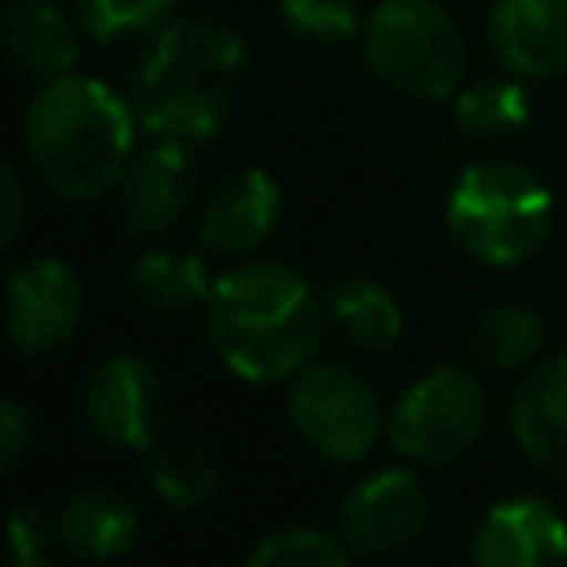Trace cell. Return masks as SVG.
<instances>
[{
	"instance_id": "52a82bcc",
	"label": "cell",
	"mask_w": 567,
	"mask_h": 567,
	"mask_svg": "<svg viewBox=\"0 0 567 567\" xmlns=\"http://www.w3.org/2000/svg\"><path fill=\"white\" fill-rule=\"evenodd\" d=\"M487 425V390L461 363L421 372L390 408L385 439L408 465H452L474 452Z\"/></svg>"
},
{
	"instance_id": "d4e9b609",
	"label": "cell",
	"mask_w": 567,
	"mask_h": 567,
	"mask_svg": "<svg viewBox=\"0 0 567 567\" xmlns=\"http://www.w3.org/2000/svg\"><path fill=\"white\" fill-rule=\"evenodd\" d=\"M292 35L310 44H346L363 31L359 0H275Z\"/></svg>"
},
{
	"instance_id": "7a4b0ae2",
	"label": "cell",
	"mask_w": 567,
	"mask_h": 567,
	"mask_svg": "<svg viewBox=\"0 0 567 567\" xmlns=\"http://www.w3.org/2000/svg\"><path fill=\"white\" fill-rule=\"evenodd\" d=\"M204 328L208 346L239 381L279 385L319 354L328 332L323 292L288 261L244 257L213 279Z\"/></svg>"
},
{
	"instance_id": "8992f818",
	"label": "cell",
	"mask_w": 567,
	"mask_h": 567,
	"mask_svg": "<svg viewBox=\"0 0 567 567\" xmlns=\"http://www.w3.org/2000/svg\"><path fill=\"white\" fill-rule=\"evenodd\" d=\"M385 421L381 394L354 363L315 359L288 381V425L319 461H363L385 434Z\"/></svg>"
},
{
	"instance_id": "8fae6325",
	"label": "cell",
	"mask_w": 567,
	"mask_h": 567,
	"mask_svg": "<svg viewBox=\"0 0 567 567\" xmlns=\"http://www.w3.org/2000/svg\"><path fill=\"white\" fill-rule=\"evenodd\" d=\"M115 195H120V217L137 239L168 235L199 195L195 146L146 137V146H137V155L128 159Z\"/></svg>"
},
{
	"instance_id": "2e32d148",
	"label": "cell",
	"mask_w": 567,
	"mask_h": 567,
	"mask_svg": "<svg viewBox=\"0 0 567 567\" xmlns=\"http://www.w3.org/2000/svg\"><path fill=\"white\" fill-rule=\"evenodd\" d=\"M142 536V509L111 483L75 487L53 509V540L80 563H111L124 558Z\"/></svg>"
},
{
	"instance_id": "5b68a950",
	"label": "cell",
	"mask_w": 567,
	"mask_h": 567,
	"mask_svg": "<svg viewBox=\"0 0 567 567\" xmlns=\"http://www.w3.org/2000/svg\"><path fill=\"white\" fill-rule=\"evenodd\" d=\"M363 66L412 102H452L465 84V35L443 0H377L359 31Z\"/></svg>"
},
{
	"instance_id": "83f0119b",
	"label": "cell",
	"mask_w": 567,
	"mask_h": 567,
	"mask_svg": "<svg viewBox=\"0 0 567 567\" xmlns=\"http://www.w3.org/2000/svg\"><path fill=\"white\" fill-rule=\"evenodd\" d=\"M22 221H27V182H22L18 159H4L0 164V244L4 248L18 244Z\"/></svg>"
},
{
	"instance_id": "4fadbf2b",
	"label": "cell",
	"mask_w": 567,
	"mask_h": 567,
	"mask_svg": "<svg viewBox=\"0 0 567 567\" xmlns=\"http://www.w3.org/2000/svg\"><path fill=\"white\" fill-rule=\"evenodd\" d=\"M470 567H567V518L540 496L496 501L470 532Z\"/></svg>"
},
{
	"instance_id": "603a6c76",
	"label": "cell",
	"mask_w": 567,
	"mask_h": 567,
	"mask_svg": "<svg viewBox=\"0 0 567 567\" xmlns=\"http://www.w3.org/2000/svg\"><path fill=\"white\" fill-rule=\"evenodd\" d=\"M177 4L182 0H71L84 35L97 44L146 40L168 18H177Z\"/></svg>"
},
{
	"instance_id": "f1b7e54d",
	"label": "cell",
	"mask_w": 567,
	"mask_h": 567,
	"mask_svg": "<svg viewBox=\"0 0 567 567\" xmlns=\"http://www.w3.org/2000/svg\"><path fill=\"white\" fill-rule=\"evenodd\" d=\"M13 567H53V563H44V558H35V563H13Z\"/></svg>"
},
{
	"instance_id": "9a60e30c",
	"label": "cell",
	"mask_w": 567,
	"mask_h": 567,
	"mask_svg": "<svg viewBox=\"0 0 567 567\" xmlns=\"http://www.w3.org/2000/svg\"><path fill=\"white\" fill-rule=\"evenodd\" d=\"M509 430L532 470L567 483V350L545 354L523 372L509 399Z\"/></svg>"
},
{
	"instance_id": "9c48e42d",
	"label": "cell",
	"mask_w": 567,
	"mask_h": 567,
	"mask_svg": "<svg viewBox=\"0 0 567 567\" xmlns=\"http://www.w3.org/2000/svg\"><path fill=\"white\" fill-rule=\"evenodd\" d=\"M425 523H430V496L425 483L416 478V465H381L363 474L337 509L341 540L350 545V554L363 558H390L412 549Z\"/></svg>"
},
{
	"instance_id": "30bf717a",
	"label": "cell",
	"mask_w": 567,
	"mask_h": 567,
	"mask_svg": "<svg viewBox=\"0 0 567 567\" xmlns=\"http://www.w3.org/2000/svg\"><path fill=\"white\" fill-rule=\"evenodd\" d=\"M84 315V288L71 261L53 252H35L9 275V341L22 354H49L66 346Z\"/></svg>"
},
{
	"instance_id": "e0dca14e",
	"label": "cell",
	"mask_w": 567,
	"mask_h": 567,
	"mask_svg": "<svg viewBox=\"0 0 567 567\" xmlns=\"http://www.w3.org/2000/svg\"><path fill=\"white\" fill-rule=\"evenodd\" d=\"M84 40L89 35L75 9H62L58 0H4L0 4V49L18 71L35 80L75 71Z\"/></svg>"
},
{
	"instance_id": "44dd1931",
	"label": "cell",
	"mask_w": 567,
	"mask_h": 567,
	"mask_svg": "<svg viewBox=\"0 0 567 567\" xmlns=\"http://www.w3.org/2000/svg\"><path fill=\"white\" fill-rule=\"evenodd\" d=\"M545 341V323L532 306L523 301H496L487 310H478V319L470 323L465 350L478 368L487 372H514V368H532Z\"/></svg>"
},
{
	"instance_id": "4316f807",
	"label": "cell",
	"mask_w": 567,
	"mask_h": 567,
	"mask_svg": "<svg viewBox=\"0 0 567 567\" xmlns=\"http://www.w3.org/2000/svg\"><path fill=\"white\" fill-rule=\"evenodd\" d=\"M31 443H35V421H31V412H27L18 399H4V408H0V470L13 474V470L27 461Z\"/></svg>"
},
{
	"instance_id": "484cf974",
	"label": "cell",
	"mask_w": 567,
	"mask_h": 567,
	"mask_svg": "<svg viewBox=\"0 0 567 567\" xmlns=\"http://www.w3.org/2000/svg\"><path fill=\"white\" fill-rule=\"evenodd\" d=\"M58 545L53 540V514L40 509V505H18L13 518H9V549H13V563H35L44 558V549Z\"/></svg>"
},
{
	"instance_id": "5bb4252c",
	"label": "cell",
	"mask_w": 567,
	"mask_h": 567,
	"mask_svg": "<svg viewBox=\"0 0 567 567\" xmlns=\"http://www.w3.org/2000/svg\"><path fill=\"white\" fill-rule=\"evenodd\" d=\"M487 49L527 84L558 80L567 71V0H492Z\"/></svg>"
},
{
	"instance_id": "d6986e66",
	"label": "cell",
	"mask_w": 567,
	"mask_h": 567,
	"mask_svg": "<svg viewBox=\"0 0 567 567\" xmlns=\"http://www.w3.org/2000/svg\"><path fill=\"white\" fill-rule=\"evenodd\" d=\"M146 487L159 505L190 514L217 501L221 492V465L217 456L195 439H159L146 447Z\"/></svg>"
},
{
	"instance_id": "ba28073f",
	"label": "cell",
	"mask_w": 567,
	"mask_h": 567,
	"mask_svg": "<svg viewBox=\"0 0 567 567\" xmlns=\"http://www.w3.org/2000/svg\"><path fill=\"white\" fill-rule=\"evenodd\" d=\"M80 408H84V425L97 443H106L115 452H146L159 443L168 394H164V381L151 359H142L133 350H115V354L97 359L93 372L84 377Z\"/></svg>"
},
{
	"instance_id": "6da1fadb",
	"label": "cell",
	"mask_w": 567,
	"mask_h": 567,
	"mask_svg": "<svg viewBox=\"0 0 567 567\" xmlns=\"http://www.w3.org/2000/svg\"><path fill=\"white\" fill-rule=\"evenodd\" d=\"M248 75V40L217 13H177L128 66V102L146 137L204 146L221 133Z\"/></svg>"
},
{
	"instance_id": "ffe728a7",
	"label": "cell",
	"mask_w": 567,
	"mask_h": 567,
	"mask_svg": "<svg viewBox=\"0 0 567 567\" xmlns=\"http://www.w3.org/2000/svg\"><path fill=\"white\" fill-rule=\"evenodd\" d=\"M128 288L155 315H186V310H204L208 306L213 279H208V266H204L199 252L146 248L128 266Z\"/></svg>"
},
{
	"instance_id": "ac0fdd59",
	"label": "cell",
	"mask_w": 567,
	"mask_h": 567,
	"mask_svg": "<svg viewBox=\"0 0 567 567\" xmlns=\"http://www.w3.org/2000/svg\"><path fill=\"white\" fill-rule=\"evenodd\" d=\"M323 319L328 332L363 359L390 354L403 337V310L394 292L368 275H337L323 288Z\"/></svg>"
},
{
	"instance_id": "cb8c5ba5",
	"label": "cell",
	"mask_w": 567,
	"mask_h": 567,
	"mask_svg": "<svg viewBox=\"0 0 567 567\" xmlns=\"http://www.w3.org/2000/svg\"><path fill=\"white\" fill-rule=\"evenodd\" d=\"M244 567H354V554L341 536L319 527H279L252 545Z\"/></svg>"
},
{
	"instance_id": "3957f363",
	"label": "cell",
	"mask_w": 567,
	"mask_h": 567,
	"mask_svg": "<svg viewBox=\"0 0 567 567\" xmlns=\"http://www.w3.org/2000/svg\"><path fill=\"white\" fill-rule=\"evenodd\" d=\"M137 137L142 124L128 93L84 71L40 80L22 115V151L35 182L71 204L115 190L137 155Z\"/></svg>"
},
{
	"instance_id": "277c9868",
	"label": "cell",
	"mask_w": 567,
	"mask_h": 567,
	"mask_svg": "<svg viewBox=\"0 0 567 567\" xmlns=\"http://www.w3.org/2000/svg\"><path fill=\"white\" fill-rule=\"evenodd\" d=\"M443 221L452 244L478 266H518L549 239L554 190L545 177L518 159H474L456 173Z\"/></svg>"
},
{
	"instance_id": "7402d4cb",
	"label": "cell",
	"mask_w": 567,
	"mask_h": 567,
	"mask_svg": "<svg viewBox=\"0 0 567 567\" xmlns=\"http://www.w3.org/2000/svg\"><path fill=\"white\" fill-rule=\"evenodd\" d=\"M452 120L465 137H509L532 120V93L527 80L501 71V75H483L456 89L452 97Z\"/></svg>"
},
{
	"instance_id": "7c38bea8",
	"label": "cell",
	"mask_w": 567,
	"mask_h": 567,
	"mask_svg": "<svg viewBox=\"0 0 567 567\" xmlns=\"http://www.w3.org/2000/svg\"><path fill=\"white\" fill-rule=\"evenodd\" d=\"M279 213L284 195L266 168H230L199 195V244L226 261L257 257L275 235Z\"/></svg>"
}]
</instances>
